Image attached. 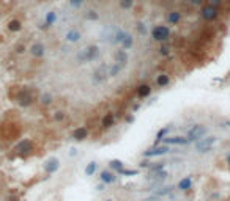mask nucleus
I'll return each mask as SVG.
<instances>
[{
  "label": "nucleus",
  "mask_w": 230,
  "mask_h": 201,
  "mask_svg": "<svg viewBox=\"0 0 230 201\" xmlns=\"http://www.w3.org/2000/svg\"><path fill=\"white\" fill-rule=\"evenodd\" d=\"M98 55H99L98 46H88L77 55V60L80 63H88V61H93L95 58H98Z\"/></svg>",
  "instance_id": "nucleus-1"
},
{
  "label": "nucleus",
  "mask_w": 230,
  "mask_h": 201,
  "mask_svg": "<svg viewBox=\"0 0 230 201\" xmlns=\"http://www.w3.org/2000/svg\"><path fill=\"white\" fill-rule=\"evenodd\" d=\"M206 132H208V129H206L205 126H202V124H197L194 126L192 129L188 132V140L189 141H196V140H200L203 135H206Z\"/></svg>",
  "instance_id": "nucleus-2"
},
{
  "label": "nucleus",
  "mask_w": 230,
  "mask_h": 201,
  "mask_svg": "<svg viewBox=\"0 0 230 201\" xmlns=\"http://www.w3.org/2000/svg\"><path fill=\"white\" fill-rule=\"evenodd\" d=\"M151 35H153L155 41H165L170 36V30H169V27H165V25H158L153 29Z\"/></svg>",
  "instance_id": "nucleus-3"
},
{
  "label": "nucleus",
  "mask_w": 230,
  "mask_h": 201,
  "mask_svg": "<svg viewBox=\"0 0 230 201\" xmlns=\"http://www.w3.org/2000/svg\"><path fill=\"white\" fill-rule=\"evenodd\" d=\"M32 102H33V94H32L29 90H24V91H21V93L17 94V104H19V105L29 107Z\"/></svg>",
  "instance_id": "nucleus-4"
},
{
  "label": "nucleus",
  "mask_w": 230,
  "mask_h": 201,
  "mask_svg": "<svg viewBox=\"0 0 230 201\" xmlns=\"http://www.w3.org/2000/svg\"><path fill=\"white\" fill-rule=\"evenodd\" d=\"M202 17H203L205 21H213L218 17V8L214 5H206L202 8Z\"/></svg>",
  "instance_id": "nucleus-5"
},
{
  "label": "nucleus",
  "mask_w": 230,
  "mask_h": 201,
  "mask_svg": "<svg viewBox=\"0 0 230 201\" xmlns=\"http://www.w3.org/2000/svg\"><path fill=\"white\" fill-rule=\"evenodd\" d=\"M106 79H107V68L106 66L98 68V69L93 72V76H91V82H93V83H101V82H104Z\"/></svg>",
  "instance_id": "nucleus-6"
},
{
  "label": "nucleus",
  "mask_w": 230,
  "mask_h": 201,
  "mask_svg": "<svg viewBox=\"0 0 230 201\" xmlns=\"http://www.w3.org/2000/svg\"><path fill=\"white\" fill-rule=\"evenodd\" d=\"M214 141H216V137H210V138H205V140H200L199 143H197V151L199 153H206V151H210L211 149V146L214 145Z\"/></svg>",
  "instance_id": "nucleus-7"
},
{
  "label": "nucleus",
  "mask_w": 230,
  "mask_h": 201,
  "mask_svg": "<svg viewBox=\"0 0 230 201\" xmlns=\"http://www.w3.org/2000/svg\"><path fill=\"white\" fill-rule=\"evenodd\" d=\"M32 149H33V143H32L30 140H22L16 146V151L19 154H27V153H30Z\"/></svg>",
  "instance_id": "nucleus-8"
},
{
  "label": "nucleus",
  "mask_w": 230,
  "mask_h": 201,
  "mask_svg": "<svg viewBox=\"0 0 230 201\" xmlns=\"http://www.w3.org/2000/svg\"><path fill=\"white\" fill-rule=\"evenodd\" d=\"M170 148L167 145H164V146H158V148H153V149H150V151H147L145 153V156L147 157H151V156H161V154H165V153H169Z\"/></svg>",
  "instance_id": "nucleus-9"
},
{
  "label": "nucleus",
  "mask_w": 230,
  "mask_h": 201,
  "mask_svg": "<svg viewBox=\"0 0 230 201\" xmlns=\"http://www.w3.org/2000/svg\"><path fill=\"white\" fill-rule=\"evenodd\" d=\"M164 143L165 145H188L189 143V140L185 138V137H167V138H164Z\"/></svg>",
  "instance_id": "nucleus-10"
},
{
  "label": "nucleus",
  "mask_w": 230,
  "mask_h": 201,
  "mask_svg": "<svg viewBox=\"0 0 230 201\" xmlns=\"http://www.w3.org/2000/svg\"><path fill=\"white\" fill-rule=\"evenodd\" d=\"M30 52H32V55H33V57H38V58L43 57L44 55V46L41 43H35L30 47Z\"/></svg>",
  "instance_id": "nucleus-11"
},
{
  "label": "nucleus",
  "mask_w": 230,
  "mask_h": 201,
  "mask_svg": "<svg viewBox=\"0 0 230 201\" xmlns=\"http://www.w3.org/2000/svg\"><path fill=\"white\" fill-rule=\"evenodd\" d=\"M65 39L68 41V43H77V41L80 39V31L77 30H70L65 36Z\"/></svg>",
  "instance_id": "nucleus-12"
},
{
  "label": "nucleus",
  "mask_w": 230,
  "mask_h": 201,
  "mask_svg": "<svg viewBox=\"0 0 230 201\" xmlns=\"http://www.w3.org/2000/svg\"><path fill=\"white\" fill-rule=\"evenodd\" d=\"M57 168H58V160L57 159H49V160L44 163V170L47 173H54Z\"/></svg>",
  "instance_id": "nucleus-13"
},
{
  "label": "nucleus",
  "mask_w": 230,
  "mask_h": 201,
  "mask_svg": "<svg viewBox=\"0 0 230 201\" xmlns=\"http://www.w3.org/2000/svg\"><path fill=\"white\" fill-rule=\"evenodd\" d=\"M115 60H117V63H120L121 66H125L128 63V55L125 50H118V52H115Z\"/></svg>",
  "instance_id": "nucleus-14"
},
{
  "label": "nucleus",
  "mask_w": 230,
  "mask_h": 201,
  "mask_svg": "<svg viewBox=\"0 0 230 201\" xmlns=\"http://www.w3.org/2000/svg\"><path fill=\"white\" fill-rule=\"evenodd\" d=\"M87 134H88V132H87L85 127H79V129H76V130H74L73 137H74L77 141H80V140H85V138H87Z\"/></svg>",
  "instance_id": "nucleus-15"
},
{
  "label": "nucleus",
  "mask_w": 230,
  "mask_h": 201,
  "mask_svg": "<svg viewBox=\"0 0 230 201\" xmlns=\"http://www.w3.org/2000/svg\"><path fill=\"white\" fill-rule=\"evenodd\" d=\"M101 181L106 182V184H110V182L115 181V176L110 171H103V173H101Z\"/></svg>",
  "instance_id": "nucleus-16"
},
{
  "label": "nucleus",
  "mask_w": 230,
  "mask_h": 201,
  "mask_svg": "<svg viewBox=\"0 0 230 201\" xmlns=\"http://www.w3.org/2000/svg\"><path fill=\"white\" fill-rule=\"evenodd\" d=\"M180 19H181V14L178 11H172V13H169V14H167V21L170 22V24H177Z\"/></svg>",
  "instance_id": "nucleus-17"
},
{
  "label": "nucleus",
  "mask_w": 230,
  "mask_h": 201,
  "mask_svg": "<svg viewBox=\"0 0 230 201\" xmlns=\"http://www.w3.org/2000/svg\"><path fill=\"white\" fill-rule=\"evenodd\" d=\"M191 185H192L191 177H185V179H181L180 182H178V189H181V190H188V189H191Z\"/></svg>",
  "instance_id": "nucleus-18"
},
{
  "label": "nucleus",
  "mask_w": 230,
  "mask_h": 201,
  "mask_svg": "<svg viewBox=\"0 0 230 201\" xmlns=\"http://www.w3.org/2000/svg\"><path fill=\"white\" fill-rule=\"evenodd\" d=\"M121 44L125 49H129V47H132V44H134V39H132V36L129 33H125V38H123Z\"/></svg>",
  "instance_id": "nucleus-19"
},
{
  "label": "nucleus",
  "mask_w": 230,
  "mask_h": 201,
  "mask_svg": "<svg viewBox=\"0 0 230 201\" xmlns=\"http://www.w3.org/2000/svg\"><path fill=\"white\" fill-rule=\"evenodd\" d=\"M103 126L104 127L114 126V115H112V113H106V116L103 118Z\"/></svg>",
  "instance_id": "nucleus-20"
},
{
  "label": "nucleus",
  "mask_w": 230,
  "mask_h": 201,
  "mask_svg": "<svg viewBox=\"0 0 230 201\" xmlns=\"http://www.w3.org/2000/svg\"><path fill=\"white\" fill-rule=\"evenodd\" d=\"M22 29V25H21V22L19 21H10V24H8V30L10 31H19Z\"/></svg>",
  "instance_id": "nucleus-21"
},
{
  "label": "nucleus",
  "mask_w": 230,
  "mask_h": 201,
  "mask_svg": "<svg viewBox=\"0 0 230 201\" xmlns=\"http://www.w3.org/2000/svg\"><path fill=\"white\" fill-rule=\"evenodd\" d=\"M150 91H151V88H150L148 85H140V86H139V90H137V93H139L140 98H145V96H148V94H150Z\"/></svg>",
  "instance_id": "nucleus-22"
},
{
  "label": "nucleus",
  "mask_w": 230,
  "mask_h": 201,
  "mask_svg": "<svg viewBox=\"0 0 230 201\" xmlns=\"http://www.w3.org/2000/svg\"><path fill=\"white\" fill-rule=\"evenodd\" d=\"M173 190V187H162V189H159V190H155V198L156 196H162V195H167V193H170V192Z\"/></svg>",
  "instance_id": "nucleus-23"
},
{
  "label": "nucleus",
  "mask_w": 230,
  "mask_h": 201,
  "mask_svg": "<svg viewBox=\"0 0 230 201\" xmlns=\"http://www.w3.org/2000/svg\"><path fill=\"white\" fill-rule=\"evenodd\" d=\"M169 76H165V74H161L158 79H156V83H158L159 86H165V85H169Z\"/></svg>",
  "instance_id": "nucleus-24"
},
{
  "label": "nucleus",
  "mask_w": 230,
  "mask_h": 201,
  "mask_svg": "<svg viewBox=\"0 0 230 201\" xmlns=\"http://www.w3.org/2000/svg\"><path fill=\"white\" fill-rule=\"evenodd\" d=\"M121 65H118V63H115V65H112V66H110V69H109V76H117L118 74V72H120L121 71Z\"/></svg>",
  "instance_id": "nucleus-25"
},
{
  "label": "nucleus",
  "mask_w": 230,
  "mask_h": 201,
  "mask_svg": "<svg viewBox=\"0 0 230 201\" xmlns=\"http://www.w3.org/2000/svg\"><path fill=\"white\" fill-rule=\"evenodd\" d=\"M134 5V0H120V6L123 10H129Z\"/></svg>",
  "instance_id": "nucleus-26"
},
{
  "label": "nucleus",
  "mask_w": 230,
  "mask_h": 201,
  "mask_svg": "<svg viewBox=\"0 0 230 201\" xmlns=\"http://www.w3.org/2000/svg\"><path fill=\"white\" fill-rule=\"evenodd\" d=\"M95 171H96V163L95 162H90L88 165H87V168H85V173L90 176V175H93Z\"/></svg>",
  "instance_id": "nucleus-27"
},
{
  "label": "nucleus",
  "mask_w": 230,
  "mask_h": 201,
  "mask_svg": "<svg viewBox=\"0 0 230 201\" xmlns=\"http://www.w3.org/2000/svg\"><path fill=\"white\" fill-rule=\"evenodd\" d=\"M115 41H117V43H121L123 41V38H125V31H121V30H117L115 31Z\"/></svg>",
  "instance_id": "nucleus-28"
},
{
  "label": "nucleus",
  "mask_w": 230,
  "mask_h": 201,
  "mask_svg": "<svg viewBox=\"0 0 230 201\" xmlns=\"http://www.w3.org/2000/svg\"><path fill=\"white\" fill-rule=\"evenodd\" d=\"M50 101H52V96H50V94L44 93L43 96H41V102H43L44 105H47V104H50Z\"/></svg>",
  "instance_id": "nucleus-29"
},
{
  "label": "nucleus",
  "mask_w": 230,
  "mask_h": 201,
  "mask_svg": "<svg viewBox=\"0 0 230 201\" xmlns=\"http://www.w3.org/2000/svg\"><path fill=\"white\" fill-rule=\"evenodd\" d=\"M110 167H112V168H117V170H123V163L120 162V160H112V162H110Z\"/></svg>",
  "instance_id": "nucleus-30"
},
{
  "label": "nucleus",
  "mask_w": 230,
  "mask_h": 201,
  "mask_svg": "<svg viewBox=\"0 0 230 201\" xmlns=\"http://www.w3.org/2000/svg\"><path fill=\"white\" fill-rule=\"evenodd\" d=\"M87 17H88V19H95L96 21L99 16H98V13H96V11H88V16H87Z\"/></svg>",
  "instance_id": "nucleus-31"
},
{
  "label": "nucleus",
  "mask_w": 230,
  "mask_h": 201,
  "mask_svg": "<svg viewBox=\"0 0 230 201\" xmlns=\"http://www.w3.org/2000/svg\"><path fill=\"white\" fill-rule=\"evenodd\" d=\"M70 3L73 6H80L82 3H84V0H70Z\"/></svg>",
  "instance_id": "nucleus-32"
},
{
  "label": "nucleus",
  "mask_w": 230,
  "mask_h": 201,
  "mask_svg": "<svg viewBox=\"0 0 230 201\" xmlns=\"http://www.w3.org/2000/svg\"><path fill=\"white\" fill-rule=\"evenodd\" d=\"M63 118H65V113H63V112H57V113H55V120H57V121H62Z\"/></svg>",
  "instance_id": "nucleus-33"
},
{
  "label": "nucleus",
  "mask_w": 230,
  "mask_h": 201,
  "mask_svg": "<svg viewBox=\"0 0 230 201\" xmlns=\"http://www.w3.org/2000/svg\"><path fill=\"white\" fill-rule=\"evenodd\" d=\"M55 21V13H49L47 14V24H52Z\"/></svg>",
  "instance_id": "nucleus-34"
},
{
  "label": "nucleus",
  "mask_w": 230,
  "mask_h": 201,
  "mask_svg": "<svg viewBox=\"0 0 230 201\" xmlns=\"http://www.w3.org/2000/svg\"><path fill=\"white\" fill-rule=\"evenodd\" d=\"M161 53H162V55H167V53H169V47H167V46H162V47H161Z\"/></svg>",
  "instance_id": "nucleus-35"
},
{
  "label": "nucleus",
  "mask_w": 230,
  "mask_h": 201,
  "mask_svg": "<svg viewBox=\"0 0 230 201\" xmlns=\"http://www.w3.org/2000/svg\"><path fill=\"white\" fill-rule=\"evenodd\" d=\"M191 2L194 3V5H200V3H202V0H191Z\"/></svg>",
  "instance_id": "nucleus-36"
},
{
  "label": "nucleus",
  "mask_w": 230,
  "mask_h": 201,
  "mask_svg": "<svg viewBox=\"0 0 230 201\" xmlns=\"http://www.w3.org/2000/svg\"><path fill=\"white\" fill-rule=\"evenodd\" d=\"M17 52H19V53L24 52V47H22V46H19V47H17Z\"/></svg>",
  "instance_id": "nucleus-37"
},
{
  "label": "nucleus",
  "mask_w": 230,
  "mask_h": 201,
  "mask_svg": "<svg viewBox=\"0 0 230 201\" xmlns=\"http://www.w3.org/2000/svg\"><path fill=\"white\" fill-rule=\"evenodd\" d=\"M227 126H230V121H229V123H227Z\"/></svg>",
  "instance_id": "nucleus-38"
},
{
  "label": "nucleus",
  "mask_w": 230,
  "mask_h": 201,
  "mask_svg": "<svg viewBox=\"0 0 230 201\" xmlns=\"http://www.w3.org/2000/svg\"><path fill=\"white\" fill-rule=\"evenodd\" d=\"M229 163H230V157H229Z\"/></svg>",
  "instance_id": "nucleus-39"
}]
</instances>
